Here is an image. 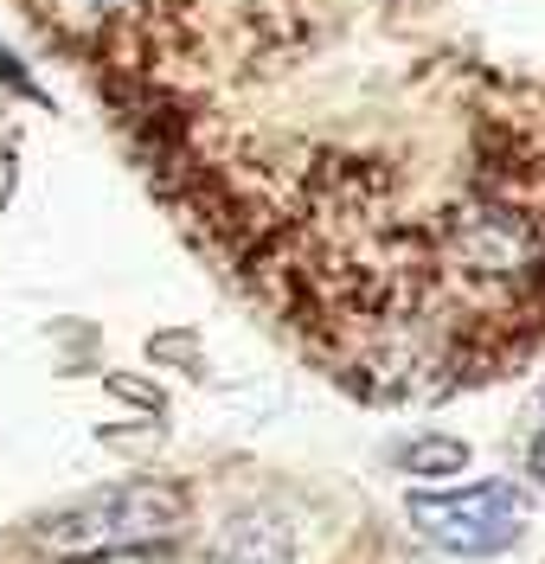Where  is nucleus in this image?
<instances>
[{"mask_svg": "<svg viewBox=\"0 0 545 564\" xmlns=\"http://www.w3.org/2000/svg\"><path fill=\"white\" fill-rule=\"evenodd\" d=\"M186 527V494L167 481H109L97 494H77L58 513H45L33 545L45 558H103V552H142L167 545Z\"/></svg>", "mask_w": 545, "mask_h": 564, "instance_id": "f257e3e1", "label": "nucleus"}, {"mask_svg": "<svg viewBox=\"0 0 545 564\" xmlns=\"http://www.w3.org/2000/svg\"><path fill=\"white\" fill-rule=\"evenodd\" d=\"M411 520L430 532L443 552L462 558H494L508 552L526 527V500L508 481H475V488H443V494H411Z\"/></svg>", "mask_w": 545, "mask_h": 564, "instance_id": "f03ea898", "label": "nucleus"}, {"mask_svg": "<svg viewBox=\"0 0 545 564\" xmlns=\"http://www.w3.org/2000/svg\"><path fill=\"white\" fill-rule=\"evenodd\" d=\"M456 257L481 270V276H513V270H533L539 263V225H526L520 212L481 206L456 225Z\"/></svg>", "mask_w": 545, "mask_h": 564, "instance_id": "7ed1b4c3", "label": "nucleus"}, {"mask_svg": "<svg viewBox=\"0 0 545 564\" xmlns=\"http://www.w3.org/2000/svg\"><path fill=\"white\" fill-rule=\"evenodd\" d=\"M399 462L417 481H443V475H456V468L469 462V443H462V436H417V443L399 449Z\"/></svg>", "mask_w": 545, "mask_h": 564, "instance_id": "20e7f679", "label": "nucleus"}, {"mask_svg": "<svg viewBox=\"0 0 545 564\" xmlns=\"http://www.w3.org/2000/svg\"><path fill=\"white\" fill-rule=\"evenodd\" d=\"M0 77H7V84H13V90H26V97H39V90H33V77H26V70L13 65V58H7V52H0Z\"/></svg>", "mask_w": 545, "mask_h": 564, "instance_id": "39448f33", "label": "nucleus"}, {"mask_svg": "<svg viewBox=\"0 0 545 564\" xmlns=\"http://www.w3.org/2000/svg\"><path fill=\"white\" fill-rule=\"evenodd\" d=\"M533 468H539V475H545V443H539V449H533Z\"/></svg>", "mask_w": 545, "mask_h": 564, "instance_id": "423d86ee", "label": "nucleus"}]
</instances>
